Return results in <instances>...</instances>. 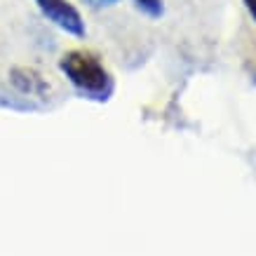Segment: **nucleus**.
I'll return each instance as SVG.
<instances>
[{
  "label": "nucleus",
  "instance_id": "39448f33",
  "mask_svg": "<svg viewBox=\"0 0 256 256\" xmlns=\"http://www.w3.org/2000/svg\"><path fill=\"white\" fill-rule=\"evenodd\" d=\"M82 2H87L90 8L101 10V8H113V5H118L120 0H82Z\"/></svg>",
  "mask_w": 256,
  "mask_h": 256
},
{
  "label": "nucleus",
  "instance_id": "20e7f679",
  "mask_svg": "<svg viewBox=\"0 0 256 256\" xmlns=\"http://www.w3.org/2000/svg\"><path fill=\"white\" fill-rule=\"evenodd\" d=\"M134 5L150 19H160L164 14V2L162 0H134Z\"/></svg>",
  "mask_w": 256,
  "mask_h": 256
},
{
  "label": "nucleus",
  "instance_id": "423d86ee",
  "mask_svg": "<svg viewBox=\"0 0 256 256\" xmlns=\"http://www.w3.org/2000/svg\"><path fill=\"white\" fill-rule=\"evenodd\" d=\"M244 2V8H247V12H249V16L254 19V24H256V0H242Z\"/></svg>",
  "mask_w": 256,
  "mask_h": 256
},
{
  "label": "nucleus",
  "instance_id": "f03ea898",
  "mask_svg": "<svg viewBox=\"0 0 256 256\" xmlns=\"http://www.w3.org/2000/svg\"><path fill=\"white\" fill-rule=\"evenodd\" d=\"M33 2L38 5V10L42 12V16H45L47 22L59 26L68 36L85 38V33H87L85 19H82V14L70 5L68 0H33Z\"/></svg>",
  "mask_w": 256,
  "mask_h": 256
},
{
  "label": "nucleus",
  "instance_id": "7ed1b4c3",
  "mask_svg": "<svg viewBox=\"0 0 256 256\" xmlns=\"http://www.w3.org/2000/svg\"><path fill=\"white\" fill-rule=\"evenodd\" d=\"M12 82L24 94H42L47 90L45 80L31 68H14L12 70Z\"/></svg>",
  "mask_w": 256,
  "mask_h": 256
},
{
  "label": "nucleus",
  "instance_id": "f257e3e1",
  "mask_svg": "<svg viewBox=\"0 0 256 256\" xmlns=\"http://www.w3.org/2000/svg\"><path fill=\"white\" fill-rule=\"evenodd\" d=\"M59 68L68 78V82L82 96L94 101H108L116 82L108 68L104 66L99 56L87 50H70L59 59Z\"/></svg>",
  "mask_w": 256,
  "mask_h": 256
}]
</instances>
